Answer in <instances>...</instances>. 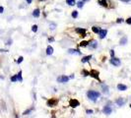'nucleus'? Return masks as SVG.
<instances>
[{"mask_svg": "<svg viewBox=\"0 0 131 118\" xmlns=\"http://www.w3.org/2000/svg\"><path fill=\"white\" fill-rule=\"evenodd\" d=\"M75 31H76V33H80L81 37H85L86 36V31L84 30V29H76Z\"/></svg>", "mask_w": 131, "mask_h": 118, "instance_id": "9d476101", "label": "nucleus"}, {"mask_svg": "<svg viewBox=\"0 0 131 118\" xmlns=\"http://www.w3.org/2000/svg\"><path fill=\"white\" fill-rule=\"evenodd\" d=\"M82 74H83V76H88V74H89V73L87 72L86 70H84V71H82Z\"/></svg>", "mask_w": 131, "mask_h": 118, "instance_id": "c85d7f7f", "label": "nucleus"}, {"mask_svg": "<svg viewBox=\"0 0 131 118\" xmlns=\"http://www.w3.org/2000/svg\"><path fill=\"white\" fill-rule=\"evenodd\" d=\"M106 33H107V31H106V30H100V32H99V37H100V39H105Z\"/></svg>", "mask_w": 131, "mask_h": 118, "instance_id": "6e6552de", "label": "nucleus"}, {"mask_svg": "<svg viewBox=\"0 0 131 118\" xmlns=\"http://www.w3.org/2000/svg\"><path fill=\"white\" fill-rule=\"evenodd\" d=\"M33 16H34V17H39V9H36V10H34Z\"/></svg>", "mask_w": 131, "mask_h": 118, "instance_id": "f3484780", "label": "nucleus"}, {"mask_svg": "<svg viewBox=\"0 0 131 118\" xmlns=\"http://www.w3.org/2000/svg\"><path fill=\"white\" fill-rule=\"evenodd\" d=\"M66 3L70 6H74L75 5V0H66Z\"/></svg>", "mask_w": 131, "mask_h": 118, "instance_id": "dca6fc26", "label": "nucleus"}, {"mask_svg": "<svg viewBox=\"0 0 131 118\" xmlns=\"http://www.w3.org/2000/svg\"><path fill=\"white\" fill-rule=\"evenodd\" d=\"M91 58H92V55H89V56H85L84 58L82 59V62H83V63H86V62H88V61H89V60H90Z\"/></svg>", "mask_w": 131, "mask_h": 118, "instance_id": "2eb2a0df", "label": "nucleus"}, {"mask_svg": "<svg viewBox=\"0 0 131 118\" xmlns=\"http://www.w3.org/2000/svg\"><path fill=\"white\" fill-rule=\"evenodd\" d=\"M117 89L119 91H126V90H127V87L125 85H122V84H118Z\"/></svg>", "mask_w": 131, "mask_h": 118, "instance_id": "f8f14e48", "label": "nucleus"}, {"mask_svg": "<svg viewBox=\"0 0 131 118\" xmlns=\"http://www.w3.org/2000/svg\"><path fill=\"white\" fill-rule=\"evenodd\" d=\"M130 108H131V104H130Z\"/></svg>", "mask_w": 131, "mask_h": 118, "instance_id": "ea45409f", "label": "nucleus"}, {"mask_svg": "<svg viewBox=\"0 0 131 118\" xmlns=\"http://www.w3.org/2000/svg\"><path fill=\"white\" fill-rule=\"evenodd\" d=\"M3 11H4V8H3L2 6H0V14L3 13Z\"/></svg>", "mask_w": 131, "mask_h": 118, "instance_id": "473e14b6", "label": "nucleus"}, {"mask_svg": "<svg viewBox=\"0 0 131 118\" xmlns=\"http://www.w3.org/2000/svg\"><path fill=\"white\" fill-rule=\"evenodd\" d=\"M17 79H18V81H20V82L23 81V78H22V72H21V71L17 74Z\"/></svg>", "mask_w": 131, "mask_h": 118, "instance_id": "a211bd4d", "label": "nucleus"}, {"mask_svg": "<svg viewBox=\"0 0 131 118\" xmlns=\"http://www.w3.org/2000/svg\"><path fill=\"white\" fill-rule=\"evenodd\" d=\"M99 71H97V70H92L91 72H90V76L91 77H93V78L97 79V80H99L100 81V77H99Z\"/></svg>", "mask_w": 131, "mask_h": 118, "instance_id": "20e7f679", "label": "nucleus"}, {"mask_svg": "<svg viewBox=\"0 0 131 118\" xmlns=\"http://www.w3.org/2000/svg\"><path fill=\"white\" fill-rule=\"evenodd\" d=\"M83 5H84V3H83L82 1H79V2H77V6H78L79 8H82V7H83Z\"/></svg>", "mask_w": 131, "mask_h": 118, "instance_id": "a878e982", "label": "nucleus"}, {"mask_svg": "<svg viewBox=\"0 0 131 118\" xmlns=\"http://www.w3.org/2000/svg\"><path fill=\"white\" fill-rule=\"evenodd\" d=\"M32 31H33L34 33H37L38 32V26L37 25H34L33 28H32Z\"/></svg>", "mask_w": 131, "mask_h": 118, "instance_id": "5701e85b", "label": "nucleus"}, {"mask_svg": "<svg viewBox=\"0 0 131 118\" xmlns=\"http://www.w3.org/2000/svg\"><path fill=\"white\" fill-rule=\"evenodd\" d=\"M87 114H93V110L92 109H88V110H87Z\"/></svg>", "mask_w": 131, "mask_h": 118, "instance_id": "c756f323", "label": "nucleus"}, {"mask_svg": "<svg viewBox=\"0 0 131 118\" xmlns=\"http://www.w3.org/2000/svg\"><path fill=\"white\" fill-rule=\"evenodd\" d=\"M55 28H56V25H55V24H50V25H49V29H50V30H54Z\"/></svg>", "mask_w": 131, "mask_h": 118, "instance_id": "bb28decb", "label": "nucleus"}, {"mask_svg": "<svg viewBox=\"0 0 131 118\" xmlns=\"http://www.w3.org/2000/svg\"><path fill=\"white\" fill-rule=\"evenodd\" d=\"M103 111H104V113L106 114V115H110V114L112 112V107H111V106H105Z\"/></svg>", "mask_w": 131, "mask_h": 118, "instance_id": "0eeeda50", "label": "nucleus"}, {"mask_svg": "<svg viewBox=\"0 0 131 118\" xmlns=\"http://www.w3.org/2000/svg\"><path fill=\"white\" fill-rule=\"evenodd\" d=\"M79 45L81 46V47H83V46H87V45H88V41H86V40H84V41H81Z\"/></svg>", "mask_w": 131, "mask_h": 118, "instance_id": "aec40b11", "label": "nucleus"}, {"mask_svg": "<svg viewBox=\"0 0 131 118\" xmlns=\"http://www.w3.org/2000/svg\"><path fill=\"white\" fill-rule=\"evenodd\" d=\"M92 30H93V32H94V33H99V32H100V29L97 28V27H93Z\"/></svg>", "mask_w": 131, "mask_h": 118, "instance_id": "4be33fe9", "label": "nucleus"}, {"mask_svg": "<svg viewBox=\"0 0 131 118\" xmlns=\"http://www.w3.org/2000/svg\"><path fill=\"white\" fill-rule=\"evenodd\" d=\"M126 23L129 24V25H131V18H128V19L126 20Z\"/></svg>", "mask_w": 131, "mask_h": 118, "instance_id": "7c9ffc66", "label": "nucleus"}, {"mask_svg": "<svg viewBox=\"0 0 131 118\" xmlns=\"http://www.w3.org/2000/svg\"><path fill=\"white\" fill-rule=\"evenodd\" d=\"M120 1H122V2H129L130 0H120Z\"/></svg>", "mask_w": 131, "mask_h": 118, "instance_id": "e433bc0d", "label": "nucleus"}, {"mask_svg": "<svg viewBox=\"0 0 131 118\" xmlns=\"http://www.w3.org/2000/svg\"><path fill=\"white\" fill-rule=\"evenodd\" d=\"M111 54H112V56L113 57V55H114V51H113V50H111Z\"/></svg>", "mask_w": 131, "mask_h": 118, "instance_id": "c9c22d12", "label": "nucleus"}, {"mask_svg": "<svg viewBox=\"0 0 131 118\" xmlns=\"http://www.w3.org/2000/svg\"><path fill=\"white\" fill-rule=\"evenodd\" d=\"M116 22H117V23H121V22H123V20L119 18V19H117V21H116Z\"/></svg>", "mask_w": 131, "mask_h": 118, "instance_id": "72a5a7b5", "label": "nucleus"}, {"mask_svg": "<svg viewBox=\"0 0 131 118\" xmlns=\"http://www.w3.org/2000/svg\"><path fill=\"white\" fill-rule=\"evenodd\" d=\"M69 105L73 107V108H75V107H77L80 105V102H79L77 99H70V101H69Z\"/></svg>", "mask_w": 131, "mask_h": 118, "instance_id": "f03ea898", "label": "nucleus"}, {"mask_svg": "<svg viewBox=\"0 0 131 118\" xmlns=\"http://www.w3.org/2000/svg\"><path fill=\"white\" fill-rule=\"evenodd\" d=\"M27 2H28V4H31V3H32V1H33V0H26Z\"/></svg>", "mask_w": 131, "mask_h": 118, "instance_id": "f704fd0d", "label": "nucleus"}, {"mask_svg": "<svg viewBox=\"0 0 131 118\" xmlns=\"http://www.w3.org/2000/svg\"><path fill=\"white\" fill-rule=\"evenodd\" d=\"M102 89H103V92H105V93H107V92H108V87L106 85H105V84L102 85Z\"/></svg>", "mask_w": 131, "mask_h": 118, "instance_id": "4468645a", "label": "nucleus"}, {"mask_svg": "<svg viewBox=\"0 0 131 118\" xmlns=\"http://www.w3.org/2000/svg\"><path fill=\"white\" fill-rule=\"evenodd\" d=\"M83 1H86V0H83Z\"/></svg>", "mask_w": 131, "mask_h": 118, "instance_id": "a19ab883", "label": "nucleus"}, {"mask_svg": "<svg viewBox=\"0 0 131 118\" xmlns=\"http://www.w3.org/2000/svg\"><path fill=\"white\" fill-rule=\"evenodd\" d=\"M72 17L73 18H77V17H78V12H77V11H73Z\"/></svg>", "mask_w": 131, "mask_h": 118, "instance_id": "393cba45", "label": "nucleus"}, {"mask_svg": "<svg viewBox=\"0 0 131 118\" xmlns=\"http://www.w3.org/2000/svg\"><path fill=\"white\" fill-rule=\"evenodd\" d=\"M126 42H127V39L126 38H122L121 40H120V44H126Z\"/></svg>", "mask_w": 131, "mask_h": 118, "instance_id": "412c9836", "label": "nucleus"}, {"mask_svg": "<svg viewBox=\"0 0 131 118\" xmlns=\"http://www.w3.org/2000/svg\"><path fill=\"white\" fill-rule=\"evenodd\" d=\"M111 63H112L113 66H115V67H118V66H120V64H121L120 60L117 58H114V57H112V59L111 60Z\"/></svg>", "mask_w": 131, "mask_h": 118, "instance_id": "7ed1b4c3", "label": "nucleus"}, {"mask_svg": "<svg viewBox=\"0 0 131 118\" xmlns=\"http://www.w3.org/2000/svg\"><path fill=\"white\" fill-rule=\"evenodd\" d=\"M68 80H69V78L67 76H60L57 78V82L58 83H67Z\"/></svg>", "mask_w": 131, "mask_h": 118, "instance_id": "39448f33", "label": "nucleus"}, {"mask_svg": "<svg viewBox=\"0 0 131 118\" xmlns=\"http://www.w3.org/2000/svg\"><path fill=\"white\" fill-rule=\"evenodd\" d=\"M98 46V43H97V41L96 40H93L92 42H91V47L92 48H96Z\"/></svg>", "mask_w": 131, "mask_h": 118, "instance_id": "6ab92c4d", "label": "nucleus"}, {"mask_svg": "<svg viewBox=\"0 0 131 118\" xmlns=\"http://www.w3.org/2000/svg\"><path fill=\"white\" fill-rule=\"evenodd\" d=\"M87 96H88V98H90L91 100L96 101L97 98H99V97H100V92H96V91H89V92H87Z\"/></svg>", "mask_w": 131, "mask_h": 118, "instance_id": "f257e3e1", "label": "nucleus"}, {"mask_svg": "<svg viewBox=\"0 0 131 118\" xmlns=\"http://www.w3.org/2000/svg\"><path fill=\"white\" fill-rule=\"evenodd\" d=\"M17 80H18V79H17V75H15V76H13V77L11 78V81H12V82H16Z\"/></svg>", "mask_w": 131, "mask_h": 118, "instance_id": "cd10ccee", "label": "nucleus"}, {"mask_svg": "<svg viewBox=\"0 0 131 118\" xmlns=\"http://www.w3.org/2000/svg\"><path fill=\"white\" fill-rule=\"evenodd\" d=\"M49 41H53V38H50V39H49Z\"/></svg>", "mask_w": 131, "mask_h": 118, "instance_id": "4c0bfd02", "label": "nucleus"}, {"mask_svg": "<svg viewBox=\"0 0 131 118\" xmlns=\"http://www.w3.org/2000/svg\"><path fill=\"white\" fill-rule=\"evenodd\" d=\"M125 102H126V99H124V98H117V99L115 100V103H116L117 105H119V106H122Z\"/></svg>", "mask_w": 131, "mask_h": 118, "instance_id": "423d86ee", "label": "nucleus"}, {"mask_svg": "<svg viewBox=\"0 0 131 118\" xmlns=\"http://www.w3.org/2000/svg\"><path fill=\"white\" fill-rule=\"evenodd\" d=\"M68 52L70 54H78V55L81 54V52L79 50H76V49H68Z\"/></svg>", "mask_w": 131, "mask_h": 118, "instance_id": "ddd939ff", "label": "nucleus"}, {"mask_svg": "<svg viewBox=\"0 0 131 118\" xmlns=\"http://www.w3.org/2000/svg\"><path fill=\"white\" fill-rule=\"evenodd\" d=\"M52 53H53L52 46L48 45V46H47V48H46V54H47V55H51Z\"/></svg>", "mask_w": 131, "mask_h": 118, "instance_id": "9b49d317", "label": "nucleus"}, {"mask_svg": "<svg viewBox=\"0 0 131 118\" xmlns=\"http://www.w3.org/2000/svg\"><path fill=\"white\" fill-rule=\"evenodd\" d=\"M22 61H23V57H19V59H18V61H17V62H18V63H21Z\"/></svg>", "mask_w": 131, "mask_h": 118, "instance_id": "2f4dec72", "label": "nucleus"}, {"mask_svg": "<svg viewBox=\"0 0 131 118\" xmlns=\"http://www.w3.org/2000/svg\"><path fill=\"white\" fill-rule=\"evenodd\" d=\"M56 103H57V100L54 99V98H50V99L47 100V105L50 106V107H52L53 105H55Z\"/></svg>", "mask_w": 131, "mask_h": 118, "instance_id": "1a4fd4ad", "label": "nucleus"}, {"mask_svg": "<svg viewBox=\"0 0 131 118\" xmlns=\"http://www.w3.org/2000/svg\"><path fill=\"white\" fill-rule=\"evenodd\" d=\"M39 1H43V0H39Z\"/></svg>", "mask_w": 131, "mask_h": 118, "instance_id": "58836bf2", "label": "nucleus"}, {"mask_svg": "<svg viewBox=\"0 0 131 118\" xmlns=\"http://www.w3.org/2000/svg\"><path fill=\"white\" fill-rule=\"evenodd\" d=\"M99 4H102V5H104L105 7L107 6V4H106V2H105V0H102V1H99Z\"/></svg>", "mask_w": 131, "mask_h": 118, "instance_id": "b1692460", "label": "nucleus"}]
</instances>
